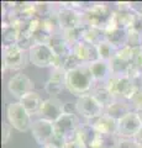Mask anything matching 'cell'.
<instances>
[{
    "label": "cell",
    "instance_id": "7c38bea8",
    "mask_svg": "<svg viewBox=\"0 0 142 148\" xmlns=\"http://www.w3.org/2000/svg\"><path fill=\"white\" fill-rule=\"evenodd\" d=\"M66 74L67 72L61 66L52 68L48 80L45 84V90L49 98H57V95L66 89Z\"/></svg>",
    "mask_w": 142,
    "mask_h": 148
},
{
    "label": "cell",
    "instance_id": "44dd1931",
    "mask_svg": "<svg viewBox=\"0 0 142 148\" xmlns=\"http://www.w3.org/2000/svg\"><path fill=\"white\" fill-rule=\"evenodd\" d=\"M48 45L52 47V49L54 51V53L57 54L58 58L66 57V56L72 53V51H73V47L67 42L64 38H63V36L61 34L53 35V37L51 38Z\"/></svg>",
    "mask_w": 142,
    "mask_h": 148
},
{
    "label": "cell",
    "instance_id": "5bb4252c",
    "mask_svg": "<svg viewBox=\"0 0 142 148\" xmlns=\"http://www.w3.org/2000/svg\"><path fill=\"white\" fill-rule=\"evenodd\" d=\"M63 114H64V104L58 98H48L43 101L38 115L40 119H45L54 123Z\"/></svg>",
    "mask_w": 142,
    "mask_h": 148
},
{
    "label": "cell",
    "instance_id": "52a82bcc",
    "mask_svg": "<svg viewBox=\"0 0 142 148\" xmlns=\"http://www.w3.org/2000/svg\"><path fill=\"white\" fill-rule=\"evenodd\" d=\"M106 85L115 99L131 101L132 96L136 92L135 83L127 74L126 75H114L113 74V77L109 79Z\"/></svg>",
    "mask_w": 142,
    "mask_h": 148
},
{
    "label": "cell",
    "instance_id": "30bf717a",
    "mask_svg": "<svg viewBox=\"0 0 142 148\" xmlns=\"http://www.w3.org/2000/svg\"><path fill=\"white\" fill-rule=\"evenodd\" d=\"M34 88H35V83L26 74L22 73L12 75L8 82V91L10 92L11 96H14L19 101L29 92L34 91Z\"/></svg>",
    "mask_w": 142,
    "mask_h": 148
},
{
    "label": "cell",
    "instance_id": "e0dca14e",
    "mask_svg": "<svg viewBox=\"0 0 142 148\" xmlns=\"http://www.w3.org/2000/svg\"><path fill=\"white\" fill-rule=\"evenodd\" d=\"M73 53L77 56V58L83 64H89L99 59L97 46L85 42V41H80L79 43L73 46Z\"/></svg>",
    "mask_w": 142,
    "mask_h": 148
},
{
    "label": "cell",
    "instance_id": "9c48e42d",
    "mask_svg": "<svg viewBox=\"0 0 142 148\" xmlns=\"http://www.w3.org/2000/svg\"><path fill=\"white\" fill-rule=\"evenodd\" d=\"M80 120L74 112H64L54 122L56 133L67 138L68 141L75 137L78 128L80 127Z\"/></svg>",
    "mask_w": 142,
    "mask_h": 148
},
{
    "label": "cell",
    "instance_id": "8fae6325",
    "mask_svg": "<svg viewBox=\"0 0 142 148\" xmlns=\"http://www.w3.org/2000/svg\"><path fill=\"white\" fill-rule=\"evenodd\" d=\"M54 133H56V128H54V123L51 121H47L45 119H37L32 122V127H31V135H32L34 140L37 145L41 147L51 143Z\"/></svg>",
    "mask_w": 142,
    "mask_h": 148
},
{
    "label": "cell",
    "instance_id": "d4e9b609",
    "mask_svg": "<svg viewBox=\"0 0 142 148\" xmlns=\"http://www.w3.org/2000/svg\"><path fill=\"white\" fill-rule=\"evenodd\" d=\"M130 103H131L132 108H134L135 111L142 110V88H139V89H136L135 95L132 96V99H131Z\"/></svg>",
    "mask_w": 142,
    "mask_h": 148
},
{
    "label": "cell",
    "instance_id": "ba28073f",
    "mask_svg": "<svg viewBox=\"0 0 142 148\" xmlns=\"http://www.w3.org/2000/svg\"><path fill=\"white\" fill-rule=\"evenodd\" d=\"M74 109L75 112L86 121H91L105 112V108L91 94L77 98Z\"/></svg>",
    "mask_w": 142,
    "mask_h": 148
},
{
    "label": "cell",
    "instance_id": "4dcf8cb0",
    "mask_svg": "<svg viewBox=\"0 0 142 148\" xmlns=\"http://www.w3.org/2000/svg\"><path fill=\"white\" fill-rule=\"evenodd\" d=\"M141 48H142V46H141Z\"/></svg>",
    "mask_w": 142,
    "mask_h": 148
},
{
    "label": "cell",
    "instance_id": "d6986e66",
    "mask_svg": "<svg viewBox=\"0 0 142 148\" xmlns=\"http://www.w3.org/2000/svg\"><path fill=\"white\" fill-rule=\"evenodd\" d=\"M105 40L113 46L115 49H120L127 46L129 41V30L120 29V27H109L105 30Z\"/></svg>",
    "mask_w": 142,
    "mask_h": 148
},
{
    "label": "cell",
    "instance_id": "f1b7e54d",
    "mask_svg": "<svg viewBox=\"0 0 142 148\" xmlns=\"http://www.w3.org/2000/svg\"><path fill=\"white\" fill-rule=\"evenodd\" d=\"M134 141L136 142V145L139 147H142V127H141L140 131L136 133V136L134 137Z\"/></svg>",
    "mask_w": 142,
    "mask_h": 148
},
{
    "label": "cell",
    "instance_id": "8992f818",
    "mask_svg": "<svg viewBox=\"0 0 142 148\" xmlns=\"http://www.w3.org/2000/svg\"><path fill=\"white\" fill-rule=\"evenodd\" d=\"M6 117L8 122L11 126L20 132L31 131L32 121H31V115L24 109L20 101H14L10 103L6 108Z\"/></svg>",
    "mask_w": 142,
    "mask_h": 148
},
{
    "label": "cell",
    "instance_id": "9a60e30c",
    "mask_svg": "<svg viewBox=\"0 0 142 148\" xmlns=\"http://www.w3.org/2000/svg\"><path fill=\"white\" fill-rule=\"evenodd\" d=\"M89 125L93 126V128L100 135L105 137H113L117 136V121L108 116L106 114L100 115L99 117L91 120V121H86Z\"/></svg>",
    "mask_w": 142,
    "mask_h": 148
},
{
    "label": "cell",
    "instance_id": "7402d4cb",
    "mask_svg": "<svg viewBox=\"0 0 142 148\" xmlns=\"http://www.w3.org/2000/svg\"><path fill=\"white\" fill-rule=\"evenodd\" d=\"M90 94L93 95L104 108H106L108 105H110L114 100H115V98L113 96L111 91L109 90L106 84H95V86L93 88V90H91Z\"/></svg>",
    "mask_w": 142,
    "mask_h": 148
},
{
    "label": "cell",
    "instance_id": "cb8c5ba5",
    "mask_svg": "<svg viewBox=\"0 0 142 148\" xmlns=\"http://www.w3.org/2000/svg\"><path fill=\"white\" fill-rule=\"evenodd\" d=\"M97 51H98L99 59H103V61H106V62H111V59L115 57L117 52V49L114 48L106 40H104L97 45Z\"/></svg>",
    "mask_w": 142,
    "mask_h": 148
},
{
    "label": "cell",
    "instance_id": "ffe728a7",
    "mask_svg": "<svg viewBox=\"0 0 142 148\" xmlns=\"http://www.w3.org/2000/svg\"><path fill=\"white\" fill-rule=\"evenodd\" d=\"M43 99L36 91H31L20 100L21 105L30 115H38L43 105Z\"/></svg>",
    "mask_w": 142,
    "mask_h": 148
},
{
    "label": "cell",
    "instance_id": "4316f807",
    "mask_svg": "<svg viewBox=\"0 0 142 148\" xmlns=\"http://www.w3.org/2000/svg\"><path fill=\"white\" fill-rule=\"evenodd\" d=\"M11 132H12V126L9 122H4V125H3V137H1L3 145H6V143L10 141Z\"/></svg>",
    "mask_w": 142,
    "mask_h": 148
},
{
    "label": "cell",
    "instance_id": "603a6c76",
    "mask_svg": "<svg viewBox=\"0 0 142 148\" xmlns=\"http://www.w3.org/2000/svg\"><path fill=\"white\" fill-rule=\"evenodd\" d=\"M104 40H105V31L104 30L97 29V27H91V26H84L83 41L97 46L98 43H100Z\"/></svg>",
    "mask_w": 142,
    "mask_h": 148
},
{
    "label": "cell",
    "instance_id": "7a4b0ae2",
    "mask_svg": "<svg viewBox=\"0 0 142 148\" xmlns=\"http://www.w3.org/2000/svg\"><path fill=\"white\" fill-rule=\"evenodd\" d=\"M114 11L104 3H90L89 8L83 11V25L106 30L113 22Z\"/></svg>",
    "mask_w": 142,
    "mask_h": 148
},
{
    "label": "cell",
    "instance_id": "6da1fadb",
    "mask_svg": "<svg viewBox=\"0 0 142 148\" xmlns=\"http://www.w3.org/2000/svg\"><path fill=\"white\" fill-rule=\"evenodd\" d=\"M94 86L95 82L89 71L88 64L79 66L66 74V89L77 98L90 94Z\"/></svg>",
    "mask_w": 142,
    "mask_h": 148
},
{
    "label": "cell",
    "instance_id": "83f0119b",
    "mask_svg": "<svg viewBox=\"0 0 142 148\" xmlns=\"http://www.w3.org/2000/svg\"><path fill=\"white\" fill-rule=\"evenodd\" d=\"M64 148H85L79 141H77L75 138H72V140H69L67 143H66V146Z\"/></svg>",
    "mask_w": 142,
    "mask_h": 148
},
{
    "label": "cell",
    "instance_id": "277c9868",
    "mask_svg": "<svg viewBox=\"0 0 142 148\" xmlns=\"http://www.w3.org/2000/svg\"><path fill=\"white\" fill-rule=\"evenodd\" d=\"M57 21L61 32L69 31L83 25V12L74 9L71 3H63L58 5L57 10Z\"/></svg>",
    "mask_w": 142,
    "mask_h": 148
},
{
    "label": "cell",
    "instance_id": "f546056e",
    "mask_svg": "<svg viewBox=\"0 0 142 148\" xmlns=\"http://www.w3.org/2000/svg\"><path fill=\"white\" fill-rule=\"evenodd\" d=\"M41 148H58L57 146H54L53 143H47V145H45V146H42Z\"/></svg>",
    "mask_w": 142,
    "mask_h": 148
},
{
    "label": "cell",
    "instance_id": "2e32d148",
    "mask_svg": "<svg viewBox=\"0 0 142 148\" xmlns=\"http://www.w3.org/2000/svg\"><path fill=\"white\" fill-rule=\"evenodd\" d=\"M89 71L94 78L95 84H106L109 79L113 77V69L110 62L97 59L88 64Z\"/></svg>",
    "mask_w": 142,
    "mask_h": 148
},
{
    "label": "cell",
    "instance_id": "484cf974",
    "mask_svg": "<svg viewBox=\"0 0 142 148\" xmlns=\"http://www.w3.org/2000/svg\"><path fill=\"white\" fill-rule=\"evenodd\" d=\"M116 148H140V147L136 145V142L134 141V138H122V137H117Z\"/></svg>",
    "mask_w": 142,
    "mask_h": 148
},
{
    "label": "cell",
    "instance_id": "ac0fdd59",
    "mask_svg": "<svg viewBox=\"0 0 142 148\" xmlns=\"http://www.w3.org/2000/svg\"><path fill=\"white\" fill-rule=\"evenodd\" d=\"M131 111H134V108L130 101L126 100H121V99H115L110 105H108L105 108V112L108 116H110L111 119L116 120V121H120L122 117H125L127 114H130Z\"/></svg>",
    "mask_w": 142,
    "mask_h": 148
},
{
    "label": "cell",
    "instance_id": "4fadbf2b",
    "mask_svg": "<svg viewBox=\"0 0 142 148\" xmlns=\"http://www.w3.org/2000/svg\"><path fill=\"white\" fill-rule=\"evenodd\" d=\"M142 127V122L137 112L134 110L117 121V136L122 138H134Z\"/></svg>",
    "mask_w": 142,
    "mask_h": 148
},
{
    "label": "cell",
    "instance_id": "3957f363",
    "mask_svg": "<svg viewBox=\"0 0 142 148\" xmlns=\"http://www.w3.org/2000/svg\"><path fill=\"white\" fill-rule=\"evenodd\" d=\"M29 61V52L17 45L3 46V71H21Z\"/></svg>",
    "mask_w": 142,
    "mask_h": 148
},
{
    "label": "cell",
    "instance_id": "5b68a950",
    "mask_svg": "<svg viewBox=\"0 0 142 148\" xmlns=\"http://www.w3.org/2000/svg\"><path fill=\"white\" fill-rule=\"evenodd\" d=\"M29 59L36 67L53 68L58 64L59 58L48 43H37L29 49Z\"/></svg>",
    "mask_w": 142,
    "mask_h": 148
}]
</instances>
